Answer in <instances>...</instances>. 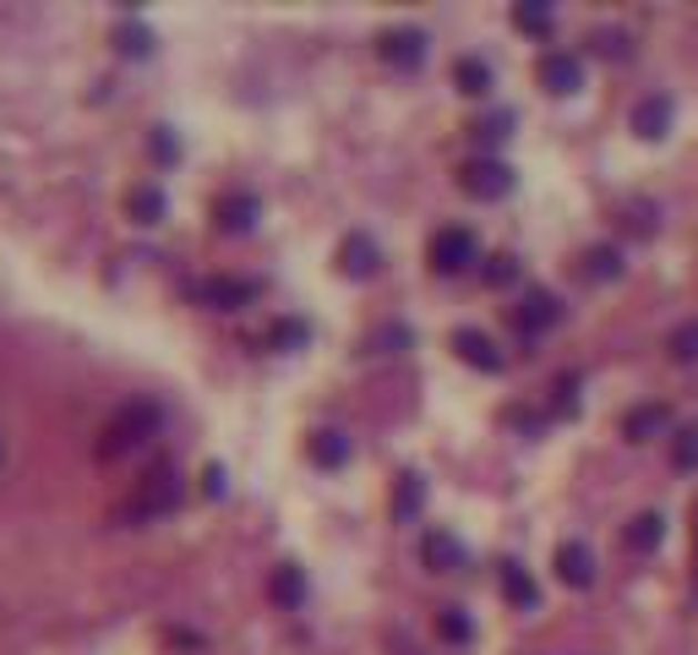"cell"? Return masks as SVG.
Instances as JSON below:
<instances>
[{"mask_svg":"<svg viewBox=\"0 0 698 655\" xmlns=\"http://www.w3.org/2000/svg\"><path fill=\"white\" fill-rule=\"evenodd\" d=\"M338 268H344V273H350V279H372V273H377V268H382V252H377V241H372V235H361V230H355V235H350V241H344V246H338Z\"/></svg>","mask_w":698,"mask_h":655,"instance_id":"obj_11","label":"cell"},{"mask_svg":"<svg viewBox=\"0 0 698 655\" xmlns=\"http://www.w3.org/2000/svg\"><path fill=\"white\" fill-rule=\"evenodd\" d=\"M256 213H262V202H256L252 192H224L219 202H213V219H219L224 235H246V230L256 224Z\"/></svg>","mask_w":698,"mask_h":655,"instance_id":"obj_9","label":"cell"},{"mask_svg":"<svg viewBox=\"0 0 698 655\" xmlns=\"http://www.w3.org/2000/svg\"><path fill=\"white\" fill-rule=\"evenodd\" d=\"M557 580L573 585V590L595 585V557H589V546H584V541H563V546H557Z\"/></svg>","mask_w":698,"mask_h":655,"instance_id":"obj_10","label":"cell"},{"mask_svg":"<svg viewBox=\"0 0 698 655\" xmlns=\"http://www.w3.org/2000/svg\"><path fill=\"white\" fill-rule=\"evenodd\" d=\"M513 273H518V262H513L508 252H497V258H486V273H480V279H486V284H508Z\"/></svg>","mask_w":698,"mask_h":655,"instance_id":"obj_31","label":"cell"},{"mask_svg":"<svg viewBox=\"0 0 698 655\" xmlns=\"http://www.w3.org/2000/svg\"><path fill=\"white\" fill-rule=\"evenodd\" d=\"M273 601H279V606H301V601H306V574H301L295 563H284V568L273 574Z\"/></svg>","mask_w":698,"mask_h":655,"instance_id":"obj_21","label":"cell"},{"mask_svg":"<svg viewBox=\"0 0 698 655\" xmlns=\"http://www.w3.org/2000/svg\"><path fill=\"white\" fill-rule=\"evenodd\" d=\"M513 22H518L524 33H552V6H518Z\"/></svg>","mask_w":698,"mask_h":655,"instance_id":"obj_28","label":"cell"},{"mask_svg":"<svg viewBox=\"0 0 698 655\" xmlns=\"http://www.w3.org/2000/svg\"><path fill=\"white\" fill-rule=\"evenodd\" d=\"M159 426H164V404H159V399H127V404L104 421V432H99V458L136 454L148 437H159Z\"/></svg>","mask_w":698,"mask_h":655,"instance_id":"obj_1","label":"cell"},{"mask_svg":"<svg viewBox=\"0 0 698 655\" xmlns=\"http://www.w3.org/2000/svg\"><path fill=\"white\" fill-rule=\"evenodd\" d=\"M513 323L524 328V333H540V328H552V323H557V295H546V290H529V295L518 301Z\"/></svg>","mask_w":698,"mask_h":655,"instance_id":"obj_13","label":"cell"},{"mask_svg":"<svg viewBox=\"0 0 698 655\" xmlns=\"http://www.w3.org/2000/svg\"><path fill=\"white\" fill-rule=\"evenodd\" d=\"M191 295H196L202 306H213V312H241V306H252L256 295H262V284H256V279H230V273H219V279H202Z\"/></svg>","mask_w":698,"mask_h":655,"instance_id":"obj_3","label":"cell"},{"mask_svg":"<svg viewBox=\"0 0 698 655\" xmlns=\"http://www.w3.org/2000/svg\"><path fill=\"white\" fill-rule=\"evenodd\" d=\"M181 497H186L181 470H175V464H159V470H148V475H142V486L131 492V503L121 508V520H127V524L164 520V514H175V508H181Z\"/></svg>","mask_w":698,"mask_h":655,"instance_id":"obj_2","label":"cell"},{"mask_svg":"<svg viewBox=\"0 0 698 655\" xmlns=\"http://www.w3.org/2000/svg\"><path fill=\"white\" fill-rule=\"evenodd\" d=\"M589 44H595V50H600L606 61H628V33H617V28H606V33H595Z\"/></svg>","mask_w":698,"mask_h":655,"instance_id":"obj_30","label":"cell"},{"mask_svg":"<svg viewBox=\"0 0 698 655\" xmlns=\"http://www.w3.org/2000/svg\"><path fill=\"white\" fill-rule=\"evenodd\" d=\"M453 82H458V93H486L492 88V66L480 61V56H464V61L453 66Z\"/></svg>","mask_w":698,"mask_h":655,"instance_id":"obj_20","label":"cell"},{"mask_svg":"<svg viewBox=\"0 0 698 655\" xmlns=\"http://www.w3.org/2000/svg\"><path fill=\"white\" fill-rule=\"evenodd\" d=\"M508 131H513V115H508V110H497V115H486V121L475 127V137H486V142H503Z\"/></svg>","mask_w":698,"mask_h":655,"instance_id":"obj_32","label":"cell"},{"mask_svg":"<svg viewBox=\"0 0 698 655\" xmlns=\"http://www.w3.org/2000/svg\"><path fill=\"white\" fill-rule=\"evenodd\" d=\"M634 131L644 137V142H660V137L671 131V99H666V93H649V99H638Z\"/></svg>","mask_w":698,"mask_h":655,"instance_id":"obj_12","label":"cell"},{"mask_svg":"<svg viewBox=\"0 0 698 655\" xmlns=\"http://www.w3.org/2000/svg\"><path fill=\"white\" fill-rule=\"evenodd\" d=\"M671 458H677V470H698V421L677 432V449H671Z\"/></svg>","mask_w":698,"mask_h":655,"instance_id":"obj_27","label":"cell"},{"mask_svg":"<svg viewBox=\"0 0 698 655\" xmlns=\"http://www.w3.org/2000/svg\"><path fill=\"white\" fill-rule=\"evenodd\" d=\"M421 552H426V563H432L437 574H453V568H464V546H458V541H453L447 530H426Z\"/></svg>","mask_w":698,"mask_h":655,"instance_id":"obj_16","label":"cell"},{"mask_svg":"<svg viewBox=\"0 0 698 655\" xmlns=\"http://www.w3.org/2000/svg\"><path fill=\"white\" fill-rule=\"evenodd\" d=\"M584 273H589V279H617V273H623V258H617L611 246H600V252L584 258Z\"/></svg>","mask_w":698,"mask_h":655,"instance_id":"obj_26","label":"cell"},{"mask_svg":"<svg viewBox=\"0 0 698 655\" xmlns=\"http://www.w3.org/2000/svg\"><path fill=\"white\" fill-rule=\"evenodd\" d=\"M421 503H426V481H421L415 470H404V475H398V492H393V520H415Z\"/></svg>","mask_w":698,"mask_h":655,"instance_id":"obj_17","label":"cell"},{"mask_svg":"<svg viewBox=\"0 0 698 655\" xmlns=\"http://www.w3.org/2000/svg\"><path fill=\"white\" fill-rule=\"evenodd\" d=\"M535 77H540V88H546V93H557V99H568V93H578V88H584V66L573 61V56H563V50L540 56Z\"/></svg>","mask_w":698,"mask_h":655,"instance_id":"obj_7","label":"cell"},{"mask_svg":"<svg viewBox=\"0 0 698 655\" xmlns=\"http://www.w3.org/2000/svg\"><path fill=\"white\" fill-rule=\"evenodd\" d=\"M437 634H443L447 645H469V639H475V623H469L458 606H443V612H437Z\"/></svg>","mask_w":698,"mask_h":655,"instance_id":"obj_23","label":"cell"},{"mask_svg":"<svg viewBox=\"0 0 698 655\" xmlns=\"http://www.w3.org/2000/svg\"><path fill=\"white\" fill-rule=\"evenodd\" d=\"M458 187L469 196H480V202H497V196L513 192V170L503 159H475V164L458 170Z\"/></svg>","mask_w":698,"mask_h":655,"instance_id":"obj_5","label":"cell"},{"mask_svg":"<svg viewBox=\"0 0 698 655\" xmlns=\"http://www.w3.org/2000/svg\"><path fill=\"white\" fill-rule=\"evenodd\" d=\"M671 361H698V318L671 333Z\"/></svg>","mask_w":698,"mask_h":655,"instance_id":"obj_29","label":"cell"},{"mask_svg":"<svg viewBox=\"0 0 698 655\" xmlns=\"http://www.w3.org/2000/svg\"><path fill=\"white\" fill-rule=\"evenodd\" d=\"M306 454H312V464H322V470H338V464L350 458V437L333 432V426H322V432L306 437Z\"/></svg>","mask_w":698,"mask_h":655,"instance_id":"obj_15","label":"cell"},{"mask_svg":"<svg viewBox=\"0 0 698 655\" xmlns=\"http://www.w3.org/2000/svg\"><path fill=\"white\" fill-rule=\"evenodd\" d=\"M164 208H170V202H164L159 187H131V192H127V213L136 219V224H159V219H164Z\"/></svg>","mask_w":698,"mask_h":655,"instance_id":"obj_18","label":"cell"},{"mask_svg":"<svg viewBox=\"0 0 698 655\" xmlns=\"http://www.w3.org/2000/svg\"><path fill=\"white\" fill-rule=\"evenodd\" d=\"M153 153H159V159H181V142L159 127V131H153Z\"/></svg>","mask_w":698,"mask_h":655,"instance_id":"obj_33","label":"cell"},{"mask_svg":"<svg viewBox=\"0 0 698 655\" xmlns=\"http://www.w3.org/2000/svg\"><path fill=\"white\" fill-rule=\"evenodd\" d=\"M115 50L142 61V56H153V33H148L142 22H121V28H115Z\"/></svg>","mask_w":698,"mask_h":655,"instance_id":"obj_22","label":"cell"},{"mask_svg":"<svg viewBox=\"0 0 698 655\" xmlns=\"http://www.w3.org/2000/svg\"><path fill=\"white\" fill-rule=\"evenodd\" d=\"M475 252H480V246H475V235H469L464 224H447V230L432 235V252H426V258H432L437 273H464V268L475 262Z\"/></svg>","mask_w":698,"mask_h":655,"instance_id":"obj_4","label":"cell"},{"mask_svg":"<svg viewBox=\"0 0 698 655\" xmlns=\"http://www.w3.org/2000/svg\"><path fill=\"white\" fill-rule=\"evenodd\" d=\"M671 426V410L666 404H638V410H628L623 415V432L634 437V443H644V437H660Z\"/></svg>","mask_w":698,"mask_h":655,"instance_id":"obj_14","label":"cell"},{"mask_svg":"<svg viewBox=\"0 0 698 655\" xmlns=\"http://www.w3.org/2000/svg\"><path fill=\"white\" fill-rule=\"evenodd\" d=\"M453 355L469 361L475 372H503V350H497L480 328H458V333H453Z\"/></svg>","mask_w":698,"mask_h":655,"instance_id":"obj_8","label":"cell"},{"mask_svg":"<svg viewBox=\"0 0 698 655\" xmlns=\"http://www.w3.org/2000/svg\"><path fill=\"white\" fill-rule=\"evenodd\" d=\"M660 535H666V520H660V514H638L634 530H628V546H634V552H655Z\"/></svg>","mask_w":698,"mask_h":655,"instance_id":"obj_24","label":"cell"},{"mask_svg":"<svg viewBox=\"0 0 698 655\" xmlns=\"http://www.w3.org/2000/svg\"><path fill=\"white\" fill-rule=\"evenodd\" d=\"M377 56L387 66H398V71H409V66L426 61V33L421 28H387L377 39Z\"/></svg>","mask_w":698,"mask_h":655,"instance_id":"obj_6","label":"cell"},{"mask_svg":"<svg viewBox=\"0 0 698 655\" xmlns=\"http://www.w3.org/2000/svg\"><path fill=\"white\" fill-rule=\"evenodd\" d=\"M306 339H312V328H306V323H295V318L273 323V333H267V344H273V350H301Z\"/></svg>","mask_w":698,"mask_h":655,"instance_id":"obj_25","label":"cell"},{"mask_svg":"<svg viewBox=\"0 0 698 655\" xmlns=\"http://www.w3.org/2000/svg\"><path fill=\"white\" fill-rule=\"evenodd\" d=\"M503 595H508L513 606H524V612H529V606L540 601V590H535V580H529V574H524L518 563H503Z\"/></svg>","mask_w":698,"mask_h":655,"instance_id":"obj_19","label":"cell"}]
</instances>
